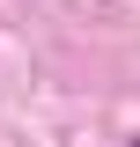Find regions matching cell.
Masks as SVG:
<instances>
[{
    "instance_id": "obj_1",
    "label": "cell",
    "mask_w": 140,
    "mask_h": 147,
    "mask_svg": "<svg viewBox=\"0 0 140 147\" xmlns=\"http://www.w3.org/2000/svg\"><path fill=\"white\" fill-rule=\"evenodd\" d=\"M125 147H140V140H125Z\"/></svg>"
}]
</instances>
